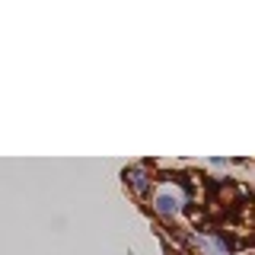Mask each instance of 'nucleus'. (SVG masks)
I'll return each instance as SVG.
<instances>
[{"label": "nucleus", "instance_id": "nucleus-2", "mask_svg": "<svg viewBox=\"0 0 255 255\" xmlns=\"http://www.w3.org/2000/svg\"><path fill=\"white\" fill-rule=\"evenodd\" d=\"M175 211H179V201H175L172 195H159V198H156V214H163V217H172Z\"/></svg>", "mask_w": 255, "mask_h": 255}, {"label": "nucleus", "instance_id": "nucleus-1", "mask_svg": "<svg viewBox=\"0 0 255 255\" xmlns=\"http://www.w3.org/2000/svg\"><path fill=\"white\" fill-rule=\"evenodd\" d=\"M122 175H125V182H128L134 191H137V195H147V191H150V175L143 172L140 166H134V169H125Z\"/></svg>", "mask_w": 255, "mask_h": 255}]
</instances>
